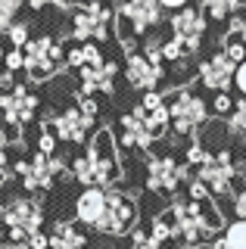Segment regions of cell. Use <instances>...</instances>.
<instances>
[{
  "label": "cell",
  "mask_w": 246,
  "mask_h": 249,
  "mask_svg": "<svg viewBox=\"0 0 246 249\" xmlns=\"http://www.w3.org/2000/svg\"><path fill=\"white\" fill-rule=\"evenodd\" d=\"M88 156L97 168V178H100V190H112L119 187L122 175H125V165L119 159V140L112 137L109 128H97L88 140Z\"/></svg>",
  "instance_id": "cell-9"
},
{
  "label": "cell",
  "mask_w": 246,
  "mask_h": 249,
  "mask_svg": "<svg viewBox=\"0 0 246 249\" xmlns=\"http://www.w3.org/2000/svg\"><path fill=\"white\" fill-rule=\"evenodd\" d=\"M3 37L10 41L13 50H25V44L32 41V25H28V22H22V19H16L10 28H6V35H3Z\"/></svg>",
  "instance_id": "cell-19"
},
{
  "label": "cell",
  "mask_w": 246,
  "mask_h": 249,
  "mask_svg": "<svg viewBox=\"0 0 246 249\" xmlns=\"http://www.w3.org/2000/svg\"><path fill=\"white\" fill-rule=\"evenodd\" d=\"M234 88H237V93H240V97H246V62H240V66H237Z\"/></svg>",
  "instance_id": "cell-28"
},
{
  "label": "cell",
  "mask_w": 246,
  "mask_h": 249,
  "mask_svg": "<svg viewBox=\"0 0 246 249\" xmlns=\"http://www.w3.org/2000/svg\"><path fill=\"white\" fill-rule=\"evenodd\" d=\"M44 221H47L44 196L25 193L16 178H10L6 184H0V224H3L6 231L19 228V231H25L28 237H32V233L44 231Z\"/></svg>",
  "instance_id": "cell-3"
},
{
  "label": "cell",
  "mask_w": 246,
  "mask_h": 249,
  "mask_svg": "<svg viewBox=\"0 0 246 249\" xmlns=\"http://www.w3.org/2000/svg\"><path fill=\"white\" fill-rule=\"evenodd\" d=\"M212 156H215V153H212V150H206L199 140H190V143L184 146V162H187L190 168H196V171L203 168L206 162H212Z\"/></svg>",
  "instance_id": "cell-18"
},
{
  "label": "cell",
  "mask_w": 246,
  "mask_h": 249,
  "mask_svg": "<svg viewBox=\"0 0 246 249\" xmlns=\"http://www.w3.org/2000/svg\"><path fill=\"white\" fill-rule=\"evenodd\" d=\"M190 181V165L184 162V156L175 153V140H156L153 150L143 156V187L156 196L172 202L178 196L181 184Z\"/></svg>",
  "instance_id": "cell-2"
},
{
  "label": "cell",
  "mask_w": 246,
  "mask_h": 249,
  "mask_svg": "<svg viewBox=\"0 0 246 249\" xmlns=\"http://www.w3.org/2000/svg\"><path fill=\"white\" fill-rule=\"evenodd\" d=\"M37 122L44 128H50L59 143H69V146H84L88 134L97 131V124L90 119H84V112L78 109V100H72L69 106H59V112H53V115H41Z\"/></svg>",
  "instance_id": "cell-11"
},
{
  "label": "cell",
  "mask_w": 246,
  "mask_h": 249,
  "mask_svg": "<svg viewBox=\"0 0 246 249\" xmlns=\"http://www.w3.org/2000/svg\"><path fill=\"white\" fill-rule=\"evenodd\" d=\"M240 6H246V0H199V10L206 13V19L212 25H221V22H230Z\"/></svg>",
  "instance_id": "cell-17"
},
{
  "label": "cell",
  "mask_w": 246,
  "mask_h": 249,
  "mask_svg": "<svg viewBox=\"0 0 246 249\" xmlns=\"http://www.w3.org/2000/svg\"><path fill=\"white\" fill-rule=\"evenodd\" d=\"M234 106H237V100L230 93H212V100H209V112L221 122H228L234 115Z\"/></svg>",
  "instance_id": "cell-20"
},
{
  "label": "cell",
  "mask_w": 246,
  "mask_h": 249,
  "mask_svg": "<svg viewBox=\"0 0 246 249\" xmlns=\"http://www.w3.org/2000/svg\"><path fill=\"white\" fill-rule=\"evenodd\" d=\"M209 25L212 22L206 19V13L199 6H187V10H178V13L168 16V35L184 37V41L199 44V47H203L206 35H209Z\"/></svg>",
  "instance_id": "cell-14"
},
{
  "label": "cell",
  "mask_w": 246,
  "mask_h": 249,
  "mask_svg": "<svg viewBox=\"0 0 246 249\" xmlns=\"http://www.w3.org/2000/svg\"><path fill=\"white\" fill-rule=\"evenodd\" d=\"M66 44L69 35H37L25 44V75L32 84H47L50 78H56L59 69H66Z\"/></svg>",
  "instance_id": "cell-6"
},
{
  "label": "cell",
  "mask_w": 246,
  "mask_h": 249,
  "mask_svg": "<svg viewBox=\"0 0 246 249\" xmlns=\"http://www.w3.org/2000/svg\"><path fill=\"white\" fill-rule=\"evenodd\" d=\"M28 246H32V249H50V233H47V231H41V233H32Z\"/></svg>",
  "instance_id": "cell-30"
},
{
  "label": "cell",
  "mask_w": 246,
  "mask_h": 249,
  "mask_svg": "<svg viewBox=\"0 0 246 249\" xmlns=\"http://www.w3.org/2000/svg\"><path fill=\"white\" fill-rule=\"evenodd\" d=\"M72 209H75V221L94 231V224L106 212V190H100V187H88V190H81L78 196H75Z\"/></svg>",
  "instance_id": "cell-15"
},
{
  "label": "cell",
  "mask_w": 246,
  "mask_h": 249,
  "mask_svg": "<svg viewBox=\"0 0 246 249\" xmlns=\"http://www.w3.org/2000/svg\"><path fill=\"white\" fill-rule=\"evenodd\" d=\"M196 181L206 184V190L212 193L215 199H228L234 193L237 181H240V168H237V146L230 143L225 150H218L212 156V162H206L203 168L196 171Z\"/></svg>",
  "instance_id": "cell-10"
},
{
  "label": "cell",
  "mask_w": 246,
  "mask_h": 249,
  "mask_svg": "<svg viewBox=\"0 0 246 249\" xmlns=\"http://www.w3.org/2000/svg\"><path fill=\"white\" fill-rule=\"evenodd\" d=\"M50 249H90L88 233L75 228V221H56L50 228Z\"/></svg>",
  "instance_id": "cell-16"
},
{
  "label": "cell",
  "mask_w": 246,
  "mask_h": 249,
  "mask_svg": "<svg viewBox=\"0 0 246 249\" xmlns=\"http://www.w3.org/2000/svg\"><path fill=\"white\" fill-rule=\"evenodd\" d=\"M234 75H237V62L221 47L199 56L196 62V81L212 93H228V88H234Z\"/></svg>",
  "instance_id": "cell-12"
},
{
  "label": "cell",
  "mask_w": 246,
  "mask_h": 249,
  "mask_svg": "<svg viewBox=\"0 0 246 249\" xmlns=\"http://www.w3.org/2000/svg\"><path fill=\"white\" fill-rule=\"evenodd\" d=\"M115 28V10L106 0H81L72 13H69V41L75 44H109Z\"/></svg>",
  "instance_id": "cell-5"
},
{
  "label": "cell",
  "mask_w": 246,
  "mask_h": 249,
  "mask_svg": "<svg viewBox=\"0 0 246 249\" xmlns=\"http://www.w3.org/2000/svg\"><path fill=\"white\" fill-rule=\"evenodd\" d=\"M225 243H228V249H246V221H230L228 228H225Z\"/></svg>",
  "instance_id": "cell-21"
},
{
  "label": "cell",
  "mask_w": 246,
  "mask_h": 249,
  "mask_svg": "<svg viewBox=\"0 0 246 249\" xmlns=\"http://www.w3.org/2000/svg\"><path fill=\"white\" fill-rule=\"evenodd\" d=\"M203 249H209V246H203Z\"/></svg>",
  "instance_id": "cell-33"
},
{
  "label": "cell",
  "mask_w": 246,
  "mask_h": 249,
  "mask_svg": "<svg viewBox=\"0 0 246 249\" xmlns=\"http://www.w3.org/2000/svg\"><path fill=\"white\" fill-rule=\"evenodd\" d=\"M165 221L175 228L181 246L184 249H203V246H212V240L218 233H225V212L218 209L215 199H203V202H193L187 196H175L168 206L162 209Z\"/></svg>",
  "instance_id": "cell-1"
},
{
  "label": "cell",
  "mask_w": 246,
  "mask_h": 249,
  "mask_svg": "<svg viewBox=\"0 0 246 249\" xmlns=\"http://www.w3.org/2000/svg\"><path fill=\"white\" fill-rule=\"evenodd\" d=\"M165 106H168V115H172L175 137H184L187 143L199 137V131L209 124V115H212L206 97L190 84H181L172 93H165Z\"/></svg>",
  "instance_id": "cell-4"
},
{
  "label": "cell",
  "mask_w": 246,
  "mask_h": 249,
  "mask_svg": "<svg viewBox=\"0 0 246 249\" xmlns=\"http://www.w3.org/2000/svg\"><path fill=\"white\" fill-rule=\"evenodd\" d=\"M122 72H125V81L131 84V90L150 93V90H159V84L165 81L168 66H156V62H150L141 50H137V53H131V56H125Z\"/></svg>",
  "instance_id": "cell-13"
},
{
  "label": "cell",
  "mask_w": 246,
  "mask_h": 249,
  "mask_svg": "<svg viewBox=\"0 0 246 249\" xmlns=\"http://www.w3.org/2000/svg\"><path fill=\"white\" fill-rule=\"evenodd\" d=\"M37 153H44V156H56V153H59L56 134H53L50 128H44L41 122H37Z\"/></svg>",
  "instance_id": "cell-22"
},
{
  "label": "cell",
  "mask_w": 246,
  "mask_h": 249,
  "mask_svg": "<svg viewBox=\"0 0 246 249\" xmlns=\"http://www.w3.org/2000/svg\"><path fill=\"white\" fill-rule=\"evenodd\" d=\"M22 249H32V246H22Z\"/></svg>",
  "instance_id": "cell-32"
},
{
  "label": "cell",
  "mask_w": 246,
  "mask_h": 249,
  "mask_svg": "<svg viewBox=\"0 0 246 249\" xmlns=\"http://www.w3.org/2000/svg\"><path fill=\"white\" fill-rule=\"evenodd\" d=\"M230 212L237 221H246V181H237L234 193H230Z\"/></svg>",
  "instance_id": "cell-23"
},
{
  "label": "cell",
  "mask_w": 246,
  "mask_h": 249,
  "mask_svg": "<svg viewBox=\"0 0 246 249\" xmlns=\"http://www.w3.org/2000/svg\"><path fill=\"white\" fill-rule=\"evenodd\" d=\"M225 35H237L246 44V6H240V13L228 22V31H225Z\"/></svg>",
  "instance_id": "cell-25"
},
{
  "label": "cell",
  "mask_w": 246,
  "mask_h": 249,
  "mask_svg": "<svg viewBox=\"0 0 246 249\" xmlns=\"http://www.w3.org/2000/svg\"><path fill=\"white\" fill-rule=\"evenodd\" d=\"M25 6L32 13H44V10H47V0H25Z\"/></svg>",
  "instance_id": "cell-31"
},
{
  "label": "cell",
  "mask_w": 246,
  "mask_h": 249,
  "mask_svg": "<svg viewBox=\"0 0 246 249\" xmlns=\"http://www.w3.org/2000/svg\"><path fill=\"white\" fill-rule=\"evenodd\" d=\"M159 6H162V10L172 16V13H178V10H187L190 0H159Z\"/></svg>",
  "instance_id": "cell-29"
},
{
  "label": "cell",
  "mask_w": 246,
  "mask_h": 249,
  "mask_svg": "<svg viewBox=\"0 0 246 249\" xmlns=\"http://www.w3.org/2000/svg\"><path fill=\"white\" fill-rule=\"evenodd\" d=\"M162 22H165V10L159 6V0H122L119 10H115L119 41H125V37L143 41L147 35L162 28Z\"/></svg>",
  "instance_id": "cell-7"
},
{
  "label": "cell",
  "mask_w": 246,
  "mask_h": 249,
  "mask_svg": "<svg viewBox=\"0 0 246 249\" xmlns=\"http://www.w3.org/2000/svg\"><path fill=\"white\" fill-rule=\"evenodd\" d=\"M3 69H6V72H19V69H25V53H22V50H13V47H10V50H6V62H3Z\"/></svg>",
  "instance_id": "cell-26"
},
{
  "label": "cell",
  "mask_w": 246,
  "mask_h": 249,
  "mask_svg": "<svg viewBox=\"0 0 246 249\" xmlns=\"http://www.w3.org/2000/svg\"><path fill=\"white\" fill-rule=\"evenodd\" d=\"M13 178V162H10V146L0 143V184H6Z\"/></svg>",
  "instance_id": "cell-27"
},
{
  "label": "cell",
  "mask_w": 246,
  "mask_h": 249,
  "mask_svg": "<svg viewBox=\"0 0 246 249\" xmlns=\"http://www.w3.org/2000/svg\"><path fill=\"white\" fill-rule=\"evenodd\" d=\"M78 109L84 112V119L90 122H100V115H103V103H100V97H78Z\"/></svg>",
  "instance_id": "cell-24"
},
{
  "label": "cell",
  "mask_w": 246,
  "mask_h": 249,
  "mask_svg": "<svg viewBox=\"0 0 246 249\" xmlns=\"http://www.w3.org/2000/svg\"><path fill=\"white\" fill-rule=\"evenodd\" d=\"M137 218H141L137 199L131 193H122L119 187H112V190H106V212L94 224V233H100V237H106V240L128 237V233L137 228Z\"/></svg>",
  "instance_id": "cell-8"
}]
</instances>
